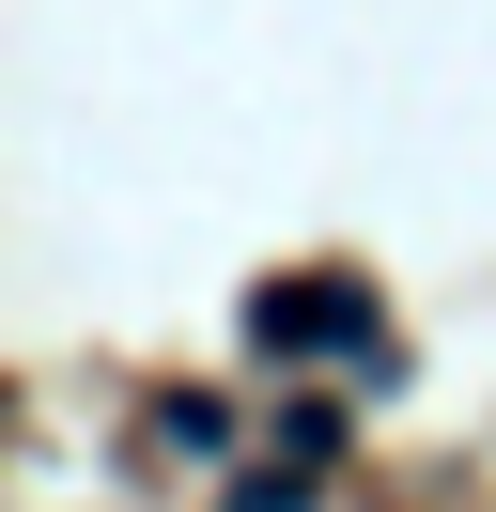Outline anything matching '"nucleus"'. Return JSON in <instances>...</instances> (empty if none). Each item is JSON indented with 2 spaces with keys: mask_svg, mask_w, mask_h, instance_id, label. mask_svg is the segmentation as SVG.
<instances>
[{
  "mask_svg": "<svg viewBox=\"0 0 496 512\" xmlns=\"http://www.w3.org/2000/svg\"><path fill=\"white\" fill-rule=\"evenodd\" d=\"M248 342H264V357L341 342V357H372V373H388V326H372V295H357V280H279V295H248Z\"/></svg>",
  "mask_w": 496,
  "mask_h": 512,
  "instance_id": "1",
  "label": "nucleus"
}]
</instances>
